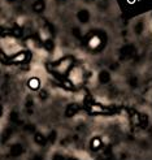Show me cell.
Here are the masks:
<instances>
[{
  "mask_svg": "<svg viewBox=\"0 0 152 160\" xmlns=\"http://www.w3.org/2000/svg\"><path fill=\"white\" fill-rule=\"evenodd\" d=\"M76 17H77L79 23L86 25V23H89L91 20V12H90L89 8H79L76 13Z\"/></svg>",
  "mask_w": 152,
  "mask_h": 160,
  "instance_id": "6da1fadb",
  "label": "cell"
},
{
  "mask_svg": "<svg viewBox=\"0 0 152 160\" xmlns=\"http://www.w3.org/2000/svg\"><path fill=\"white\" fill-rule=\"evenodd\" d=\"M101 34L100 31H95V33L90 34V37L87 38V44L90 48H96V47L101 46Z\"/></svg>",
  "mask_w": 152,
  "mask_h": 160,
  "instance_id": "7a4b0ae2",
  "label": "cell"
},
{
  "mask_svg": "<svg viewBox=\"0 0 152 160\" xmlns=\"http://www.w3.org/2000/svg\"><path fill=\"white\" fill-rule=\"evenodd\" d=\"M47 8V2L46 0H33L31 3V11L37 14H42Z\"/></svg>",
  "mask_w": 152,
  "mask_h": 160,
  "instance_id": "3957f363",
  "label": "cell"
},
{
  "mask_svg": "<svg viewBox=\"0 0 152 160\" xmlns=\"http://www.w3.org/2000/svg\"><path fill=\"white\" fill-rule=\"evenodd\" d=\"M143 30H145V22H143V21H138L134 25V33L139 35V34L143 33Z\"/></svg>",
  "mask_w": 152,
  "mask_h": 160,
  "instance_id": "277c9868",
  "label": "cell"
},
{
  "mask_svg": "<svg viewBox=\"0 0 152 160\" xmlns=\"http://www.w3.org/2000/svg\"><path fill=\"white\" fill-rule=\"evenodd\" d=\"M71 34H73V37H76V38H81V37H82L81 29L77 28V26H74L73 29H71Z\"/></svg>",
  "mask_w": 152,
  "mask_h": 160,
  "instance_id": "5b68a950",
  "label": "cell"
},
{
  "mask_svg": "<svg viewBox=\"0 0 152 160\" xmlns=\"http://www.w3.org/2000/svg\"><path fill=\"white\" fill-rule=\"evenodd\" d=\"M5 3H8V4H14V3H17L18 0H4Z\"/></svg>",
  "mask_w": 152,
  "mask_h": 160,
  "instance_id": "8992f818",
  "label": "cell"
},
{
  "mask_svg": "<svg viewBox=\"0 0 152 160\" xmlns=\"http://www.w3.org/2000/svg\"><path fill=\"white\" fill-rule=\"evenodd\" d=\"M83 2H85L86 4H92V3L96 2V0H83Z\"/></svg>",
  "mask_w": 152,
  "mask_h": 160,
  "instance_id": "52a82bcc",
  "label": "cell"
},
{
  "mask_svg": "<svg viewBox=\"0 0 152 160\" xmlns=\"http://www.w3.org/2000/svg\"><path fill=\"white\" fill-rule=\"evenodd\" d=\"M56 3H59V4H64V3H66L68 0H55Z\"/></svg>",
  "mask_w": 152,
  "mask_h": 160,
  "instance_id": "ba28073f",
  "label": "cell"
}]
</instances>
